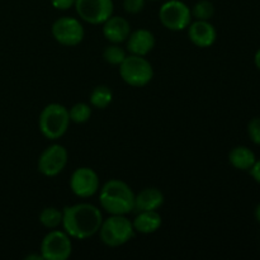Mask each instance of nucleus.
I'll list each match as a JSON object with an SVG mask.
<instances>
[{"label":"nucleus","instance_id":"1","mask_svg":"<svg viewBox=\"0 0 260 260\" xmlns=\"http://www.w3.org/2000/svg\"><path fill=\"white\" fill-rule=\"evenodd\" d=\"M62 228L70 238L78 240L93 238L99 233L103 216L101 210L91 203H78L62 211Z\"/></svg>","mask_w":260,"mask_h":260},{"label":"nucleus","instance_id":"2","mask_svg":"<svg viewBox=\"0 0 260 260\" xmlns=\"http://www.w3.org/2000/svg\"><path fill=\"white\" fill-rule=\"evenodd\" d=\"M99 202L109 215H127L134 211L135 193L123 180L111 179L101 188Z\"/></svg>","mask_w":260,"mask_h":260},{"label":"nucleus","instance_id":"3","mask_svg":"<svg viewBox=\"0 0 260 260\" xmlns=\"http://www.w3.org/2000/svg\"><path fill=\"white\" fill-rule=\"evenodd\" d=\"M70 114L65 106L51 103L42 109L38 118L40 131L46 139L55 141L61 139L70 126Z\"/></svg>","mask_w":260,"mask_h":260},{"label":"nucleus","instance_id":"4","mask_svg":"<svg viewBox=\"0 0 260 260\" xmlns=\"http://www.w3.org/2000/svg\"><path fill=\"white\" fill-rule=\"evenodd\" d=\"M136 231H135L132 221L126 217V215H111L107 220H103L99 236L104 245L109 248L122 246L132 240Z\"/></svg>","mask_w":260,"mask_h":260},{"label":"nucleus","instance_id":"5","mask_svg":"<svg viewBox=\"0 0 260 260\" xmlns=\"http://www.w3.org/2000/svg\"><path fill=\"white\" fill-rule=\"evenodd\" d=\"M119 75L129 86L142 88L152 80L154 69L145 56L129 55L119 65Z\"/></svg>","mask_w":260,"mask_h":260},{"label":"nucleus","instance_id":"6","mask_svg":"<svg viewBox=\"0 0 260 260\" xmlns=\"http://www.w3.org/2000/svg\"><path fill=\"white\" fill-rule=\"evenodd\" d=\"M159 19L167 29L178 32L187 29L192 22V13L185 3L180 0H168L160 7Z\"/></svg>","mask_w":260,"mask_h":260},{"label":"nucleus","instance_id":"7","mask_svg":"<svg viewBox=\"0 0 260 260\" xmlns=\"http://www.w3.org/2000/svg\"><path fill=\"white\" fill-rule=\"evenodd\" d=\"M73 253L71 238L60 230H52L41 243V254L45 260H66Z\"/></svg>","mask_w":260,"mask_h":260},{"label":"nucleus","instance_id":"8","mask_svg":"<svg viewBox=\"0 0 260 260\" xmlns=\"http://www.w3.org/2000/svg\"><path fill=\"white\" fill-rule=\"evenodd\" d=\"M75 10L79 17L89 24H103L113 15V0H76Z\"/></svg>","mask_w":260,"mask_h":260},{"label":"nucleus","instance_id":"9","mask_svg":"<svg viewBox=\"0 0 260 260\" xmlns=\"http://www.w3.org/2000/svg\"><path fill=\"white\" fill-rule=\"evenodd\" d=\"M53 38L60 45L74 47L81 43L85 36L83 24L76 18L62 17L55 20L51 28Z\"/></svg>","mask_w":260,"mask_h":260},{"label":"nucleus","instance_id":"10","mask_svg":"<svg viewBox=\"0 0 260 260\" xmlns=\"http://www.w3.org/2000/svg\"><path fill=\"white\" fill-rule=\"evenodd\" d=\"M68 150L60 144H53L46 147L38 159V172L45 177H56L68 165Z\"/></svg>","mask_w":260,"mask_h":260},{"label":"nucleus","instance_id":"11","mask_svg":"<svg viewBox=\"0 0 260 260\" xmlns=\"http://www.w3.org/2000/svg\"><path fill=\"white\" fill-rule=\"evenodd\" d=\"M70 188L79 198L93 197L99 190V177L91 168H78L71 174Z\"/></svg>","mask_w":260,"mask_h":260},{"label":"nucleus","instance_id":"12","mask_svg":"<svg viewBox=\"0 0 260 260\" xmlns=\"http://www.w3.org/2000/svg\"><path fill=\"white\" fill-rule=\"evenodd\" d=\"M188 37L190 42L201 48L211 47L216 42L217 30L210 20H196L188 25Z\"/></svg>","mask_w":260,"mask_h":260},{"label":"nucleus","instance_id":"13","mask_svg":"<svg viewBox=\"0 0 260 260\" xmlns=\"http://www.w3.org/2000/svg\"><path fill=\"white\" fill-rule=\"evenodd\" d=\"M126 42L129 55L146 56L154 50L156 41H155L154 33L150 32L149 29L141 28V29H136L129 33Z\"/></svg>","mask_w":260,"mask_h":260},{"label":"nucleus","instance_id":"14","mask_svg":"<svg viewBox=\"0 0 260 260\" xmlns=\"http://www.w3.org/2000/svg\"><path fill=\"white\" fill-rule=\"evenodd\" d=\"M131 33V24L123 17L112 15L103 23V35L111 43H122Z\"/></svg>","mask_w":260,"mask_h":260},{"label":"nucleus","instance_id":"15","mask_svg":"<svg viewBox=\"0 0 260 260\" xmlns=\"http://www.w3.org/2000/svg\"><path fill=\"white\" fill-rule=\"evenodd\" d=\"M164 205V194L157 188H145L139 194H135L134 211H157Z\"/></svg>","mask_w":260,"mask_h":260},{"label":"nucleus","instance_id":"16","mask_svg":"<svg viewBox=\"0 0 260 260\" xmlns=\"http://www.w3.org/2000/svg\"><path fill=\"white\" fill-rule=\"evenodd\" d=\"M162 218L157 211H142L137 212V216L132 221V225L136 233L149 235L154 234L161 228Z\"/></svg>","mask_w":260,"mask_h":260},{"label":"nucleus","instance_id":"17","mask_svg":"<svg viewBox=\"0 0 260 260\" xmlns=\"http://www.w3.org/2000/svg\"><path fill=\"white\" fill-rule=\"evenodd\" d=\"M229 161L235 169L249 172L256 161L255 154L246 146H236L229 154Z\"/></svg>","mask_w":260,"mask_h":260},{"label":"nucleus","instance_id":"18","mask_svg":"<svg viewBox=\"0 0 260 260\" xmlns=\"http://www.w3.org/2000/svg\"><path fill=\"white\" fill-rule=\"evenodd\" d=\"M90 104L98 109H106L113 99V93L107 85H98L90 94Z\"/></svg>","mask_w":260,"mask_h":260},{"label":"nucleus","instance_id":"19","mask_svg":"<svg viewBox=\"0 0 260 260\" xmlns=\"http://www.w3.org/2000/svg\"><path fill=\"white\" fill-rule=\"evenodd\" d=\"M62 217L63 213L56 207H46L41 211L40 213V222L41 225L45 226L46 229H53L58 228L62 225Z\"/></svg>","mask_w":260,"mask_h":260},{"label":"nucleus","instance_id":"20","mask_svg":"<svg viewBox=\"0 0 260 260\" xmlns=\"http://www.w3.org/2000/svg\"><path fill=\"white\" fill-rule=\"evenodd\" d=\"M190 13L196 20H210L215 14V7L210 0H200L193 5Z\"/></svg>","mask_w":260,"mask_h":260},{"label":"nucleus","instance_id":"21","mask_svg":"<svg viewBox=\"0 0 260 260\" xmlns=\"http://www.w3.org/2000/svg\"><path fill=\"white\" fill-rule=\"evenodd\" d=\"M127 57L126 51L119 46V43H112L107 46L103 51V58L106 62L111 65H121L124 58Z\"/></svg>","mask_w":260,"mask_h":260},{"label":"nucleus","instance_id":"22","mask_svg":"<svg viewBox=\"0 0 260 260\" xmlns=\"http://www.w3.org/2000/svg\"><path fill=\"white\" fill-rule=\"evenodd\" d=\"M69 114H70V121L74 123H85L91 117V108L86 103H76L71 107Z\"/></svg>","mask_w":260,"mask_h":260},{"label":"nucleus","instance_id":"23","mask_svg":"<svg viewBox=\"0 0 260 260\" xmlns=\"http://www.w3.org/2000/svg\"><path fill=\"white\" fill-rule=\"evenodd\" d=\"M248 135L251 142L260 146V117H255L248 123Z\"/></svg>","mask_w":260,"mask_h":260},{"label":"nucleus","instance_id":"24","mask_svg":"<svg viewBox=\"0 0 260 260\" xmlns=\"http://www.w3.org/2000/svg\"><path fill=\"white\" fill-rule=\"evenodd\" d=\"M146 0H123V9L128 14H139L145 8Z\"/></svg>","mask_w":260,"mask_h":260},{"label":"nucleus","instance_id":"25","mask_svg":"<svg viewBox=\"0 0 260 260\" xmlns=\"http://www.w3.org/2000/svg\"><path fill=\"white\" fill-rule=\"evenodd\" d=\"M76 0H51V4L57 10H69L75 5Z\"/></svg>","mask_w":260,"mask_h":260},{"label":"nucleus","instance_id":"26","mask_svg":"<svg viewBox=\"0 0 260 260\" xmlns=\"http://www.w3.org/2000/svg\"><path fill=\"white\" fill-rule=\"evenodd\" d=\"M249 173H250V175L253 177V179L255 180L258 184H260V159L254 162V165L251 167V169L249 170Z\"/></svg>","mask_w":260,"mask_h":260},{"label":"nucleus","instance_id":"27","mask_svg":"<svg viewBox=\"0 0 260 260\" xmlns=\"http://www.w3.org/2000/svg\"><path fill=\"white\" fill-rule=\"evenodd\" d=\"M25 260H45V259H43L42 254H40V255H38V254H30V255L25 256Z\"/></svg>","mask_w":260,"mask_h":260},{"label":"nucleus","instance_id":"28","mask_svg":"<svg viewBox=\"0 0 260 260\" xmlns=\"http://www.w3.org/2000/svg\"><path fill=\"white\" fill-rule=\"evenodd\" d=\"M254 62H255L256 69L260 71V48L255 52V56H254Z\"/></svg>","mask_w":260,"mask_h":260},{"label":"nucleus","instance_id":"29","mask_svg":"<svg viewBox=\"0 0 260 260\" xmlns=\"http://www.w3.org/2000/svg\"><path fill=\"white\" fill-rule=\"evenodd\" d=\"M255 218H256V221L260 223V203L256 206V208H255Z\"/></svg>","mask_w":260,"mask_h":260},{"label":"nucleus","instance_id":"30","mask_svg":"<svg viewBox=\"0 0 260 260\" xmlns=\"http://www.w3.org/2000/svg\"><path fill=\"white\" fill-rule=\"evenodd\" d=\"M151 2H159V0H151Z\"/></svg>","mask_w":260,"mask_h":260}]
</instances>
